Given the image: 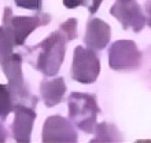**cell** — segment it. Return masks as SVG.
Wrapping results in <instances>:
<instances>
[{
    "instance_id": "obj_1",
    "label": "cell",
    "mask_w": 151,
    "mask_h": 143,
    "mask_svg": "<svg viewBox=\"0 0 151 143\" xmlns=\"http://www.w3.org/2000/svg\"><path fill=\"white\" fill-rule=\"evenodd\" d=\"M18 4L21 6H26V7H37L39 0H17Z\"/></svg>"
}]
</instances>
